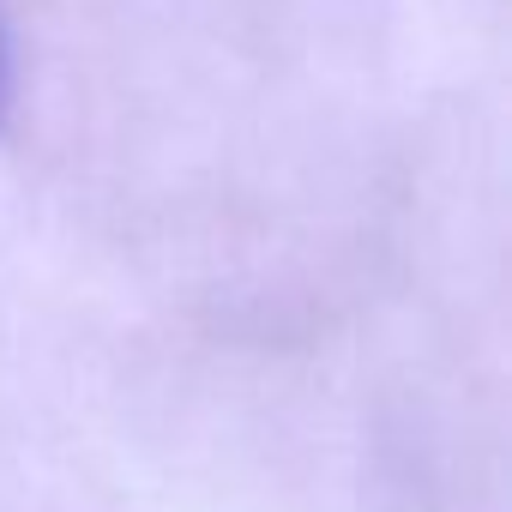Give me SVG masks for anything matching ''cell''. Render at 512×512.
I'll return each instance as SVG.
<instances>
[{"instance_id":"6da1fadb","label":"cell","mask_w":512,"mask_h":512,"mask_svg":"<svg viewBox=\"0 0 512 512\" xmlns=\"http://www.w3.org/2000/svg\"><path fill=\"white\" fill-rule=\"evenodd\" d=\"M7 97H13V67H7V37H0V115H7Z\"/></svg>"}]
</instances>
